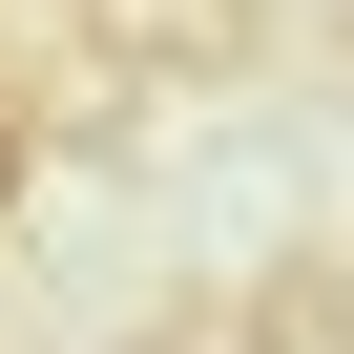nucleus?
<instances>
[{
    "mask_svg": "<svg viewBox=\"0 0 354 354\" xmlns=\"http://www.w3.org/2000/svg\"><path fill=\"white\" fill-rule=\"evenodd\" d=\"M21 167H42V146H21V104H0V209H21Z\"/></svg>",
    "mask_w": 354,
    "mask_h": 354,
    "instance_id": "nucleus-1",
    "label": "nucleus"
}]
</instances>
